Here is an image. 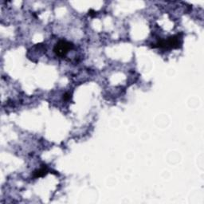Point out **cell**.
<instances>
[{
  "mask_svg": "<svg viewBox=\"0 0 204 204\" xmlns=\"http://www.w3.org/2000/svg\"><path fill=\"white\" fill-rule=\"evenodd\" d=\"M180 35H176L168 38L167 40H160L156 44L152 45L153 48H163V49H178L182 45Z\"/></svg>",
  "mask_w": 204,
  "mask_h": 204,
  "instance_id": "cell-1",
  "label": "cell"
},
{
  "mask_svg": "<svg viewBox=\"0 0 204 204\" xmlns=\"http://www.w3.org/2000/svg\"><path fill=\"white\" fill-rule=\"evenodd\" d=\"M73 48V44L69 42L64 41H59L57 43L54 48V53L59 57H65L66 55L68 52Z\"/></svg>",
  "mask_w": 204,
  "mask_h": 204,
  "instance_id": "cell-2",
  "label": "cell"
},
{
  "mask_svg": "<svg viewBox=\"0 0 204 204\" xmlns=\"http://www.w3.org/2000/svg\"><path fill=\"white\" fill-rule=\"evenodd\" d=\"M48 173V168L45 166H43L42 168L38 170H36L34 172V177L35 178H39V177H43Z\"/></svg>",
  "mask_w": 204,
  "mask_h": 204,
  "instance_id": "cell-3",
  "label": "cell"
},
{
  "mask_svg": "<svg viewBox=\"0 0 204 204\" xmlns=\"http://www.w3.org/2000/svg\"><path fill=\"white\" fill-rule=\"evenodd\" d=\"M89 15H90L91 17H94L95 15H96V11H93L92 9H90V10L89 11Z\"/></svg>",
  "mask_w": 204,
  "mask_h": 204,
  "instance_id": "cell-4",
  "label": "cell"
},
{
  "mask_svg": "<svg viewBox=\"0 0 204 204\" xmlns=\"http://www.w3.org/2000/svg\"><path fill=\"white\" fill-rule=\"evenodd\" d=\"M69 98H70V95H69V93H68V92H66V93L64 95V97H63V99H64L65 101H67V100H69Z\"/></svg>",
  "mask_w": 204,
  "mask_h": 204,
  "instance_id": "cell-5",
  "label": "cell"
}]
</instances>
